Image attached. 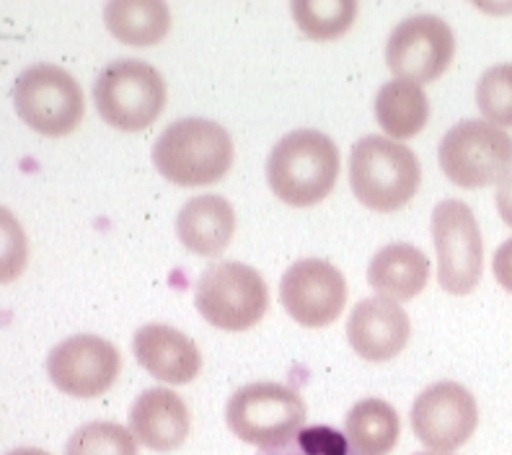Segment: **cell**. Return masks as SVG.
<instances>
[{
	"label": "cell",
	"mask_w": 512,
	"mask_h": 455,
	"mask_svg": "<svg viewBox=\"0 0 512 455\" xmlns=\"http://www.w3.org/2000/svg\"><path fill=\"white\" fill-rule=\"evenodd\" d=\"M233 140L213 119L187 117L171 122L153 145V166L176 187H207L233 166Z\"/></svg>",
	"instance_id": "cell-1"
},
{
	"label": "cell",
	"mask_w": 512,
	"mask_h": 455,
	"mask_svg": "<svg viewBox=\"0 0 512 455\" xmlns=\"http://www.w3.org/2000/svg\"><path fill=\"white\" fill-rule=\"evenodd\" d=\"M132 352L140 368L148 370L153 378L171 386L192 383L202 370V355L197 344L166 324H145L132 337Z\"/></svg>",
	"instance_id": "cell-15"
},
{
	"label": "cell",
	"mask_w": 512,
	"mask_h": 455,
	"mask_svg": "<svg viewBox=\"0 0 512 455\" xmlns=\"http://www.w3.org/2000/svg\"><path fill=\"white\" fill-rule=\"evenodd\" d=\"M430 280V262L425 251L412 244H391L375 251L368 264V285L378 298L412 300Z\"/></svg>",
	"instance_id": "cell-18"
},
{
	"label": "cell",
	"mask_w": 512,
	"mask_h": 455,
	"mask_svg": "<svg viewBox=\"0 0 512 455\" xmlns=\"http://www.w3.org/2000/svg\"><path fill=\"white\" fill-rule=\"evenodd\" d=\"M13 104L26 125L47 138H63L81 125L86 101L73 75L60 65L37 63L13 86Z\"/></svg>",
	"instance_id": "cell-8"
},
{
	"label": "cell",
	"mask_w": 512,
	"mask_h": 455,
	"mask_svg": "<svg viewBox=\"0 0 512 455\" xmlns=\"http://www.w3.org/2000/svg\"><path fill=\"white\" fill-rule=\"evenodd\" d=\"M479 424V406L469 388L440 381L419 393L412 404V430L435 453H450L469 443Z\"/></svg>",
	"instance_id": "cell-11"
},
{
	"label": "cell",
	"mask_w": 512,
	"mask_h": 455,
	"mask_svg": "<svg viewBox=\"0 0 512 455\" xmlns=\"http://www.w3.org/2000/svg\"><path fill=\"white\" fill-rule=\"evenodd\" d=\"M192 430V417L179 393L169 388H148L130 409V432L140 445L158 453L182 448Z\"/></svg>",
	"instance_id": "cell-16"
},
{
	"label": "cell",
	"mask_w": 512,
	"mask_h": 455,
	"mask_svg": "<svg viewBox=\"0 0 512 455\" xmlns=\"http://www.w3.org/2000/svg\"><path fill=\"white\" fill-rule=\"evenodd\" d=\"M259 455H365L347 440V435L331 430V427H303L295 432L290 440L275 445V448H264Z\"/></svg>",
	"instance_id": "cell-25"
},
{
	"label": "cell",
	"mask_w": 512,
	"mask_h": 455,
	"mask_svg": "<svg viewBox=\"0 0 512 455\" xmlns=\"http://www.w3.org/2000/svg\"><path fill=\"white\" fill-rule=\"evenodd\" d=\"M430 225L440 287L450 295H469L484 272V241L474 212L461 200H443L432 210Z\"/></svg>",
	"instance_id": "cell-9"
},
{
	"label": "cell",
	"mask_w": 512,
	"mask_h": 455,
	"mask_svg": "<svg viewBox=\"0 0 512 455\" xmlns=\"http://www.w3.org/2000/svg\"><path fill=\"white\" fill-rule=\"evenodd\" d=\"M104 24L122 44L150 47L171 29V11L163 0H109L104 6Z\"/></svg>",
	"instance_id": "cell-20"
},
{
	"label": "cell",
	"mask_w": 512,
	"mask_h": 455,
	"mask_svg": "<svg viewBox=\"0 0 512 455\" xmlns=\"http://www.w3.org/2000/svg\"><path fill=\"white\" fill-rule=\"evenodd\" d=\"M453 52L456 39L448 21L432 13H414L388 34L386 65L401 81L422 86L448 70Z\"/></svg>",
	"instance_id": "cell-10"
},
{
	"label": "cell",
	"mask_w": 512,
	"mask_h": 455,
	"mask_svg": "<svg viewBox=\"0 0 512 455\" xmlns=\"http://www.w3.org/2000/svg\"><path fill=\"white\" fill-rule=\"evenodd\" d=\"M399 414L383 399L357 401L347 414L344 435L365 455H388L399 443Z\"/></svg>",
	"instance_id": "cell-21"
},
{
	"label": "cell",
	"mask_w": 512,
	"mask_h": 455,
	"mask_svg": "<svg viewBox=\"0 0 512 455\" xmlns=\"http://www.w3.org/2000/svg\"><path fill=\"white\" fill-rule=\"evenodd\" d=\"M419 184H422L419 158L399 140L368 135L352 145L350 187L368 210H401L417 194Z\"/></svg>",
	"instance_id": "cell-3"
},
{
	"label": "cell",
	"mask_w": 512,
	"mask_h": 455,
	"mask_svg": "<svg viewBox=\"0 0 512 455\" xmlns=\"http://www.w3.org/2000/svg\"><path fill=\"white\" fill-rule=\"evenodd\" d=\"M236 233V210L220 194L192 197L176 215V236L197 256H218Z\"/></svg>",
	"instance_id": "cell-17"
},
{
	"label": "cell",
	"mask_w": 512,
	"mask_h": 455,
	"mask_svg": "<svg viewBox=\"0 0 512 455\" xmlns=\"http://www.w3.org/2000/svg\"><path fill=\"white\" fill-rule=\"evenodd\" d=\"M497 210H500L502 220L512 228V174L507 179L500 181V187H497Z\"/></svg>",
	"instance_id": "cell-27"
},
{
	"label": "cell",
	"mask_w": 512,
	"mask_h": 455,
	"mask_svg": "<svg viewBox=\"0 0 512 455\" xmlns=\"http://www.w3.org/2000/svg\"><path fill=\"white\" fill-rule=\"evenodd\" d=\"M267 282L241 262L210 264L194 287V306L220 331H246L267 313Z\"/></svg>",
	"instance_id": "cell-7"
},
{
	"label": "cell",
	"mask_w": 512,
	"mask_h": 455,
	"mask_svg": "<svg viewBox=\"0 0 512 455\" xmlns=\"http://www.w3.org/2000/svg\"><path fill=\"white\" fill-rule=\"evenodd\" d=\"M476 106L487 122L512 127V63L492 65L476 83Z\"/></svg>",
	"instance_id": "cell-24"
},
{
	"label": "cell",
	"mask_w": 512,
	"mask_h": 455,
	"mask_svg": "<svg viewBox=\"0 0 512 455\" xmlns=\"http://www.w3.org/2000/svg\"><path fill=\"white\" fill-rule=\"evenodd\" d=\"M94 104L107 125L125 132H143L161 117L166 83L150 63L122 57L96 75Z\"/></svg>",
	"instance_id": "cell-4"
},
{
	"label": "cell",
	"mask_w": 512,
	"mask_h": 455,
	"mask_svg": "<svg viewBox=\"0 0 512 455\" xmlns=\"http://www.w3.org/2000/svg\"><path fill=\"white\" fill-rule=\"evenodd\" d=\"M280 303L300 326L321 329L342 313L347 303V280L324 259H300L282 275Z\"/></svg>",
	"instance_id": "cell-13"
},
{
	"label": "cell",
	"mask_w": 512,
	"mask_h": 455,
	"mask_svg": "<svg viewBox=\"0 0 512 455\" xmlns=\"http://www.w3.org/2000/svg\"><path fill=\"white\" fill-rule=\"evenodd\" d=\"M47 373L50 381L73 399H94L107 393L117 381L119 352L107 339L75 334L50 352Z\"/></svg>",
	"instance_id": "cell-12"
},
{
	"label": "cell",
	"mask_w": 512,
	"mask_h": 455,
	"mask_svg": "<svg viewBox=\"0 0 512 455\" xmlns=\"http://www.w3.org/2000/svg\"><path fill=\"white\" fill-rule=\"evenodd\" d=\"M225 422L233 435L256 448L285 443L306 422V401L282 383H249L225 404Z\"/></svg>",
	"instance_id": "cell-6"
},
{
	"label": "cell",
	"mask_w": 512,
	"mask_h": 455,
	"mask_svg": "<svg viewBox=\"0 0 512 455\" xmlns=\"http://www.w3.org/2000/svg\"><path fill=\"white\" fill-rule=\"evenodd\" d=\"M8 455H50V453H44V450L39 448H19V450H11Z\"/></svg>",
	"instance_id": "cell-28"
},
{
	"label": "cell",
	"mask_w": 512,
	"mask_h": 455,
	"mask_svg": "<svg viewBox=\"0 0 512 455\" xmlns=\"http://www.w3.org/2000/svg\"><path fill=\"white\" fill-rule=\"evenodd\" d=\"M414 455H450V453H435V450H432V453H414Z\"/></svg>",
	"instance_id": "cell-29"
},
{
	"label": "cell",
	"mask_w": 512,
	"mask_h": 455,
	"mask_svg": "<svg viewBox=\"0 0 512 455\" xmlns=\"http://www.w3.org/2000/svg\"><path fill=\"white\" fill-rule=\"evenodd\" d=\"M438 161L458 187H492L512 174V138L487 119H463L440 140Z\"/></svg>",
	"instance_id": "cell-5"
},
{
	"label": "cell",
	"mask_w": 512,
	"mask_h": 455,
	"mask_svg": "<svg viewBox=\"0 0 512 455\" xmlns=\"http://www.w3.org/2000/svg\"><path fill=\"white\" fill-rule=\"evenodd\" d=\"M293 19L306 37L337 39L352 26L357 16L355 0H293L290 3Z\"/></svg>",
	"instance_id": "cell-22"
},
{
	"label": "cell",
	"mask_w": 512,
	"mask_h": 455,
	"mask_svg": "<svg viewBox=\"0 0 512 455\" xmlns=\"http://www.w3.org/2000/svg\"><path fill=\"white\" fill-rule=\"evenodd\" d=\"M492 269H494V277H497V282L505 287L507 293H512V238H507L505 244L497 249Z\"/></svg>",
	"instance_id": "cell-26"
},
{
	"label": "cell",
	"mask_w": 512,
	"mask_h": 455,
	"mask_svg": "<svg viewBox=\"0 0 512 455\" xmlns=\"http://www.w3.org/2000/svg\"><path fill=\"white\" fill-rule=\"evenodd\" d=\"M339 148L319 130H293L269 150L267 184L290 207H313L334 189Z\"/></svg>",
	"instance_id": "cell-2"
},
{
	"label": "cell",
	"mask_w": 512,
	"mask_h": 455,
	"mask_svg": "<svg viewBox=\"0 0 512 455\" xmlns=\"http://www.w3.org/2000/svg\"><path fill=\"white\" fill-rule=\"evenodd\" d=\"M409 316L394 300L365 298L347 318L350 347L368 362H386L399 355L409 342Z\"/></svg>",
	"instance_id": "cell-14"
},
{
	"label": "cell",
	"mask_w": 512,
	"mask_h": 455,
	"mask_svg": "<svg viewBox=\"0 0 512 455\" xmlns=\"http://www.w3.org/2000/svg\"><path fill=\"white\" fill-rule=\"evenodd\" d=\"M375 117L391 140H409L427 127L430 101L425 88L412 81L383 83L375 94Z\"/></svg>",
	"instance_id": "cell-19"
},
{
	"label": "cell",
	"mask_w": 512,
	"mask_h": 455,
	"mask_svg": "<svg viewBox=\"0 0 512 455\" xmlns=\"http://www.w3.org/2000/svg\"><path fill=\"white\" fill-rule=\"evenodd\" d=\"M138 440L117 422H88L70 435L65 455H138Z\"/></svg>",
	"instance_id": "cell-23"
}]
</instances>
